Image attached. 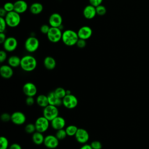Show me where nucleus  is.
Here are the masks:
<instances>
[{"label":"nucleus","instance_id":"nucleus-2","mask_svg":"<svg viewBox=\"0 0 149 149\" xmlns=\"http://www.w3.org/2000/svg\"><path fill=\"white\" fill-rule=\"evenodd\" d=\"M79 39L77 33L72 30H66L62 32V41L67 46L76 45Z\"/></svg>","mask_w":149,"mask_h":149},{"label":"nucleus","instance_id":"nucleus-17","mask_svg":"<svg viewBox=\"0 0 149 149\" xmlns=\"http://www.w3.org/2000/svg\"><path fill=\"white\" fill-rule=\"evenodd\" d=\"M0 74L5 79H10L13 75V68L8 65H3L0 67Z\"/></svg>","mask_w":149,"mask_h":149},{"label":"nucleus","instance_id":"nucleus-33","mask_svg":"<svg viewBox=\"0 0 149 149\" xmlns=\"http://www.w3.org/2000/svg\"><path fill=\"white\" fill-rule=\"evenodd\" d=\"M93 149H101L102 148V143L98 140L93 141L90 144Z\"/></svg>","mask_w":149,"mask_h":149},{"label":"nucleus","instance_id":"nucleus-3","mask_svg":"<svg viewBox=\"0 0 149 149\" xmlns=\"http://www.w3.org/2000/svg\"><path fill=\"white\" fill-rule=\"evenodd\" d=\"M4 18L7 25L10 27H15L17 26L20 24L21 20L20 14L15 10L8 12Z\"/></svg>","mask_w":149,"mask_h":149},{"label":"nucleus","instance_id":"nucleus-13","mask_svg":"<svg viewBox=\"0 0 149 149\" xmlns=\"http://www.w3.org/2000/svg\"><path fill=\"white\" fill-rule=\"evenodd\" d=\"M4 50L8 52H12L15 51L17 47V41L13 37H7L3 43Z\"/></svg>","mask_w":149,"mask_h":149},{"label":"nucleus","instance_id":"nucleus-19","mask_svg":"<svg viewBox=\"0 0 149 149\" xmlns=\"http://www.w3.org/2000/svg\"><path fill=\"white\" fill-rule=\"evenodd\" d=\"M48 102L49 105L59 107L62 105V99L59 98L54 93V91H51L47 94Z\"/></svg>","mask_w":149,"mask_h":149},{"label":"nucleus","instance_id":"nucleus-32","mask_svg":"<svg viewBox=\"0 0 149 149\" xmlns=\"http://www.w3.org/2000/svg\"><path fill=\"white\" fill-rule=\"evenodd\" d=\"M3 8L7 12H10L13 11L14 10V3H12L10 2H6L3 5Z\"/></svg>","mask_w":149,"mask_h":149},{"label":"nucleus","instance_id":"nucleus-1","mask_svg":"<svg viewBox=\"0 0 149 149\" xmlns=\"http://www.w3.org/2000/svg\"><path fill=\"white\" fill-rule=\"evenodd\" d=\"M37 66V61L33 55H26L21 58L20 66L24 72H32L36 68Z\"/></svg>","mask_w":149,"mask_h":149},{"label":"nucleus","instance_id":"nucleus-36","mask_svg":"<svg viewBox=\"0 0 149 149\" xmlns=\"http://www.w3.org/2000/svg\"><path fill=\"white\" fill-rule=\"evenodd\" d=\"M51 26H49L48 24H42L41 27H40V31L44 34H47V33H48L49 29H50Z\"/></svg>","mask_w":149,"mask_h":149},{"label":"nucleus","instance_id":"nucleus-39","mask_svg":"<svg viewBox=\"0 0 149 149\" xmlns=\"http://www.w3.org/2000/svg\"><path fill=\"white\" fill-rule=\"evenodd\" d=\"M35 102L34 97H27L26 99V104L28 106H32Z\"/></svg>","mask_w":149,"mask_h":149},{"label":"nucleus","instance_id":"nucleus-41","mask_svg":"<svg viewBox=\"0 0 149 149\" xmlns=\"http://www.w3.org/2000/svg\"><path fill=\"white\" fill-rule=\"evenodd\" d=\"M9 149H22L21 146L18 143H12L9 147Z\"/></svg>","mask_w":149,"mask_h":149},{"label":"nucleus","instance_id":"nucleus-30","mask_svg":"<svg viewBox=\"0 0 149 149\" xmlns=\"http://www.w3.org/2000/svg\"><path fill=\"white\" fill-rule=\"evenodd\" d=\"M0 149H8L9 147V141L5 136H1L0 137Z\"/></svg>","mask_w":149,"mask_h":149},{"label":"nucleus","instance_id":"nucleus-18","mask_svg":"<svg viewBox=\"0 0 149 149\" xmlns=\"http://www.w3.org/2000/svg\"><path fill=\"white\" fill-rule=\"evenodd\" d=\"M83 14L84 17L87 19H93L97 15L95 7L90 4L87 5L83 10Z\"/></svg>","mask_w":149,"mask_h":149},{"label":"nucleus","instance_id":"nucleus-16","mask_svg":"<svg viewBox=\"0 0 149 149\" xmlns=\"http://www.w3.org/2000/svg\"><path fill=\"white\" fill-rule=\"evenodd\" d=\"M51 125L56 130L64 129L66 125V120L63 117L58 116L51 121Z\"/></svg>","mask_w":149,"mask_h":149},{"label":"nucleus","instance_id":"nucleus-20","mask_svg":"<svg viewBox=\"0 0 149 149\" xmlns=\"http://www.w3.org/2000/svg\"><path fill=\"white\" fill-rule=\"evenodd\" d=\"M27 8L28 5L24 0H17L14 2V10L19 14L25 12Z\"/></svg>","mask_w":149,"mask_h":149},{"label":"nucleus","instance_id":"nucleus-38","mask_svg":"<svg viewBox=\"0 0 149 149\" xmlns=\"http://www.w3.org/2000/svg\"><path fill=\"white\" fill-rule=\"evenodd\" d=\"M7 58V54L5 50H1L0 51V62L3 63Z\"/></svg>","mask_w":149,"mask_h":149},{"label":"nucleus","instance_id":"nucleus-24","mask_svg":"<svg viewBox=\"0 0 149 149\" xmlns=\"http://www.w3.org/2000/svg\"><path fill=\"white\" fill-rule=\"evenodd\" d=\"M21 58L17 55H12L8 59V64L13 68L20 66Z\"/></svg>","mask_w":149,"mask_h":149},{"label":"nucleus","instance_id":"nucleus-34","mask_svg":"<svg viewBox=\"0 0 149 149\" xmlns=\"http://www.w3.org/2000/svg\"><path fill=\"white\" fill-rule=\"evenodd\" d=\"M0 23H1L0 33H3V32H4L5 31L6 26H8L4 17H0Z\"/></svg>","mask_w":149,"mask_h":149},{"label":"nucleus","instance_id":"nucleus-10","mask_svg":"<svg viewBox=\"0 0 149 149\" xmlns=\"http://www.w3.org/2000/svg\"><path fill=\"white\" fill-rule=\"evenodd\" d=\"M76 141L80 144H86L88 141L90 135L88 132L83 128H79L75 136Z\"/></svg>","mask_w":149,"mask_h":149},{"label":"nucleus","instance_id":"nucleus-15","mask_svg":"<svg viewBox=\"0 0 149 149\" xmlns=\"http://www.w3.org/2000/svg\"><path fill=\"white\" fill-rule=\"evenodd\" d=\"M77 33L79 38L86 40L90 38L92 36L93 30L90 27L88 26H84L81 27Z\"/></svg>","mask_w":149,"mask_h":149},{"label":"nucleus","instance_id":"nucleus-26","mask_svg":"<svg viewBox=\"0 0 149 149\" xmlns=\"http://www.w3.org/2000/svg\"><path fill=\"white\" fill-rule=\"evenodd\" d=\"M78 127L74 125H70L66 127L65 130L68 136H74L77 130Z\"/></svg>","mask_w":149,"mask_h":149},{"label":"nucleus","instance_id":"nucleus-9","mask_svg":"<svg viewBox=\"0 0 149 149\" xmlns=\"http://www.w3.org/2000/svg\"><path fill=\"white\" fill-rule=\"evenodd\" d=\"M44 145L49 149H55L59 145V140L55 135H47L44 138Z\"/></svg>","mask_w":149,"mask_h":149},{"label":"nucleus","instance_id":"nucleus-43","mask_svg":"<svg viewBox=\"0 0 149 149\" xmlns=\"http://www.w3.org/2000/svg\"><path fill=\"white\" fill-rule=\"evenodd\" d=\"M7 12L4 9V8L2 7L0 9V17H5L7 14Z\"/></svg>","mask_w":149,"mask_h":149},{"label":"nucleus","instance_id":"nucleus-7","mask_svg":"<svg viewBox=\"0 0 149 149\" xmlns=\"http://www.w3.org/2000/svg\"><path fill=\"white\" fill-rule=\"evenodd\" d=\"M49 122L50 121L44 116L37 118L34 123L36 131L42 133L45 132L49 128Z\"/></svg>","mask_w":149,"mask_h":149},{"label":"nucleus","instance_id":"nucleus-40","mask_svg":"<svg viewBox=\"0 0 149 149\" xmlns=\"http://www.w3.org/2000/svg\"><path fill=\"white\" fill-rule=\"evenodd\" d=\"M88 1L90 2V4L95 7H97L98 5H101L103 1V0H88Z\"/></svg>","mask_w":149,"mask_h":149},{"label":"nucleus","instance_id":"nucleus-5","mask_svg":"<svg viewBox=\"0 0 149 149\" xmlns=\"http://www.w3.org/2000/svg\"><path fill=\"white\" fill-rule=\"evenodd\" d=\"M47 36L50 42L56 43L62 40V32L59 27H51Z\"/></svg>","mask_w":149,"mask_h":149},{"label":"nucleus","instance_id":"nucleus-8","mask_svg":"<svg viewBox=\"0 0 149 149\" xmlns=\"http://www.w3.org/2000/svg\"><path fill=\"white\" fill-rule=\"evenodd\" d=\"M62 105L68 109H73L78 105V99L72 94H67L62 98Z\"/></svg>","mask_w":149,"mask_h":149},{"label":"nucleus","instance_id":"nucleus-21","mask_svg":"<svg viewBox=\"0 0 149 149\" xmlns=\"http://www.w3.org/2000/svg\"><path fill=\"white\" fill-rule=\"evenodd\" d=\"M44 65L47 69L52 70L56 67V62L53 57L48 56H46L44 59Z\"/></svg>","mask_w":149,"mask_h":149},{"label":"nucleus","instance_id":"nucleus-44","mask_svg":"<svg viewBox=\"0 0 149 149\" xmlns=\"http://www.w3.org/2000/svg\"><path fill=\"white\" fill-rule=\"evenodd\" d=\"M79 149H93V148L91 147L90 144L86 143L83 144Z\"/></svg>","mask_w":149,"mask_h":149},{"label":"nucleus","instance_id":"nucleus-12","mask_svg":"<svg viewBox=\"0 0 149 149\" xmlns=\"http://www.w3.org/2000/svg\"><path fill=\"white\" fill-rule=\"evenodd\" d=\"M23 92L27 97H34L37 93V87L32 82H27L23 86Z\"/></svg>","mask_w":149,"mask_h":149},{"label":"nucleus","instance_id":"nucleus-27","mask_svg":"<svg viewBox=\"0 0 149 149\" xmlns=\"http://www.w3.org/2000/svg\"><path fill=\"white\" fill-rule=\"evenodd\" d=\"M54 91L55 94L61 99H62L66 95V90H65L63 87H57Z\"/></svg>","mask_w":149,"mask_h":149},{"label":"nucleus","instance_id":"nucleus-45","mask_svg":"<svg viewBox=\"0 0 149 149\" xmlns=\"http://www.w3.org/2000/svg\"><path fill=\"white\" fill-rule=\"evenodd\" d=\"M72 94L71 91L70 90H66V95L67 94Z\"/></svg>","mask_w":149,"mask_h":149},{"label":"nucleus","instance_id":"nucleus-42","mask_svg":"<svg viewBox=\"0 0 149 149\" xmlns=\"http://www.w3.org/2000/svg\"><path fill=\"white\" fill-rule=\"evenodd\" d=\"M6 39V34L4 33V32L0 33V42L1 44H3Z\"/></svg>","mask_w":149,"mask_h":149},{"label":"nucleus","instance_id":"nucleus-6","mask_svg":"<svg viewBox=\"0 0 149 149\" xmlns=\"http://www.w3.org/2000/svg\"><path fill=\"white\" fill-rule=\"evenodd\" d=\"M42 114L44 117H45L50 122L55 118L56 116H59V111L58 107L48 105L43 108Z\"/></svg>","mask_w":149,"mask_h":149},{"label":"nucleus","instance_id":"nucleus-25","mask_svg":"<svg viewBox=\"0 0 149 149\" xmlns=\"http://www.w3.org/2000/svg\"><path fill=\"white\" fill-rule=\"evenodd\" d=\"M43 10V5L40 2H34L30 6V11L32 14L38 15Z\"/></svg>","mask_w":149,"mask_h":149},{"label":"nucleus","instance_id":"nucleus-29","mask_svg":"<svg viewBox=\"0 0 149 149\" xmlns=\"http://www.w3.org/2000/svg\"><path fill=\"white\" fill-rule=\"evenodd\" d=\"M24 130H25V132L27 133H29V134L34 133L36 131V126H35L34 123H29L27 124L25 126Z\"/></svg>","mask_w":149,"mask_h":149},{"label":"nucleus","instance_id":"nucleus-37","mask_svg":"<svg viewBox=\"0 0 149 149\" xmlns=\"http://www.w3.org/2000/svg\"><path fill=\"white\" fill-rule=\"evenodd\" d=\"M78 48H83L86 47V41L85 40H83V39H81V38H79L76 44Z\"/></svg>","mask_w":149,"mask_h":149},{"label":"nucleus","instance_id":"nucleus-4","mask_svg":"<svg viewBox=\"0 0 149 149\" xmlns=\"http://www.w3.org/2000/svg\"><path fill=\"white\" fill-rule=\"evenodd\" d=\"M39 45V40L34 36H30L28 37L24 42V47L26 50L31 53L36 51L38 49Z\"/></svg>","mask_w":149,"mask_h":149},{"label":"nucleus","instance_id":"nucleus-11","mask_svg":"<svg viewBox=\"0 0 149 149\" xmlns=\"http://www.w3.org/2000/svg\"><path fill=\"white\" fill-rule=\"evenodd\" d=\"M26 120V116L20 111H15L11 114V122L16 125H22Z\"/></svg>","mask_w":149,"mask_h":149},{"label":"nucleus","instance_id":"nucleus-22","mask_svg":"<svg viewBox=\"0 0 149 149\" xmlns=\"http://www.w3.org/2000/svg\"><path fill=\"white\" fill-rule=\"evenodd\" d=\"M45 137L44 136L42 133L36 131L32 134V140L33 142L36 145H41L44 144Z\"/></svg>","mask_w":149,"mask_h":149},{"label":"nucleus","instance_id":"nucleus-14","mask_svg":"<svg viewBox=\"0 0 149 149\" xmlns=\"http://www.w3.org/2000/svg\"><path fill=\"white\" fill-rule=\"evenodd\" d=\"M62 17L58 13H52L49 17L48 23L51 27H59L62 26Z\"/></svg>","mask_w":149,"mask_h":149},{"label":"nucleus","instance_id":"nucleus-35","mask_svg":"<svg viewBox=\"0 0 149 149\" xmlns=\"http://www.w3.org/2000/svg\"><path fill=\"white\" fill-rule=\"evenodd\" d=\"M1 119L2 121H3L4 122H9V121L11 120V115L9 114L8 113H6V112L3 113L1 115Z\"/></svg>","mask_w":149,"mask_h":149},{"label":"nucleus","instance_id":"nucleus-23","mask_svg":"<svg viewBox=\"0 0 149 149\" xmlns=\"http://www.w3.org/2000/svg\"><path fill=\"white\" fill-rule=\"evenodd\" d=\"M36 101L39 107H42L43 108L49 105L48 97L45 94L38 95L36 98Z\"/></svg>","mask_w":149,"mask_h":149},{"label":"nucleus","instance_id":"nucleus-31","mask_svg":"<svg viewBox=\"0 0 149 149\" xmlns=\"http://www.w3.org/2000/svg\"><path fill=\"white\" fill-rule=\"evenodd\" d=\"M95 9H96L97 15H98L99 16H104L107 13L106 8L102 4L95 7Z\"/></svg>","mask_w":149,"mask_h":149},{"label":"nucleus","instance_id":"nucleus-28","mask_svg":"<svg viewBox=\"0 0 149 149\" xmlns=\"http://www.w3.org/2000/svg\"><path fill=\"white\" fill-rule=\"evenodd\" d=\"M67 133L66 132L65 129H62L56 130L55 133V136L59 140H62L65 139L67 136Z\"/></svg>","mask_w":149,"mask_h":149}]
</instances>
